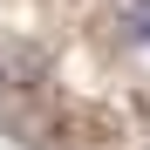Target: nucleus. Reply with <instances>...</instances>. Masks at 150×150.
Returning a JSON list of instances; mask_svg holds the SVG:
<instances>
[{
	"mask_svg": "<svg viewBox=\"0 0 150 150\" xmlns=\"http://www.w3.org/2000/svg\"><path fill=\"white\" fill-rule=\"evenodd\" d=\"M130 41H150V0L130 7Z\"/></svg>",
	"mask_w": 150,
	"mask_h": 150,
	"instance_id": "nucleus-1",
	"label": "nucleus"
}]
</instances>
